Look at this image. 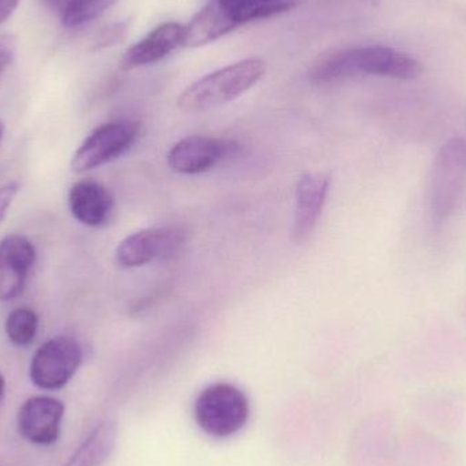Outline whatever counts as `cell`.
Here are the masks:
<instances>
[{
  "instance_id": "ba28073f",
  "label": "cell",
  "mask_w": 466,
  "mask_h": 466,
  "mask_svg": "<svg viewBox=\"0 0 466 466\" xmlns=\"http://www.w3.org/2000/svg\"><path fill=\"white\" fill-rule=\"evenodd\" d=\"M65 404L54 397L35 396L19 408L18 431L33 445L51 446L59 440Z\"/></svg>"
},
{
  "instance_id": "e0dca14e",
  "label": "cell",
  "mask_w": 466,
  "mask_h": 466,
  "mask_svg": "<svg viewBox=\"0 0 466 466\" xmlns=\"http://www.w3.org/2000/svg\"><path fill=\"white\" fill-rule=\"evenodd\" d=\"M38 330V317L33 309H16L5 320V334L14 345L26 347Z\"/></svg>"
},
{
  "instance_id": "52a82bcc",
  "label": "cell",
  "mask_w": 466,
  "mask_h": 466,
  "mask_svg": "<svg viewBox=\"0 0 466 466\" xmlns=\"http://www.w3.org/2000/svg\"><path fill=\"white\" fill-rule=\"evenodd\" d=\"M186 232L175 227L142 229L117 246L116 262L122 268H138L169 257L185 244Z\"/></svg>"
},
{
  "instance_id": "44dd1931",
  "label": "cell",
  "mask_w": 466,
  "mask_h": 466,
  "mask_svg": "<svg viewBox=\"0 0 466 466\" xmlns=\"http://www.w3.org/2000/svg\"><path fill=\"white\" fill-rule=\"evenodd\" d=\"M51 10L59 14L60 21L70 15L84 0H43Z\"/></svg>"
},
{
  "instance_id": "ffe728a7",
  "label": "cell",
  "mask_w": 466,
  "mask_h": 466,
  "mask_svg": "<svg viewBox=\"0 0 466 466\" xmlns=\"http://www.w3.org/2000/svg\"><path fill=\"white\" fill-rule=\"evenodd\" d=\"M16 193H18V185L16 183H8V185L0 187V223L5 220L8 208L13 204Z\"/></svg>"
},
{
  "instance_id": "7c38bea8",
  "label": "cell",
  "mask_w": 466,
  "mask_h": 466,
  "mask_svg": "<svg viewBox=\"0 0 466 466\" xmlns=\"http://www.w3.org/2000/svg\"><path fill=\"white\" fill-rule=\"evenodd\" d=\"M68 207L76 221L92 228H100L111 220L115 199L100 183L81 180L70 188Z\"/></svg>"
},
{
  "instance_id": "5b68a950",
  "label": "cell",
  "mask_w": 466,
  "mask_h": 466,
  "mask_svg": "<svg viewBox=\"0 0 466 466\" xmlns=\"http://www.w3.org/2000/svg\"><path fill=\"white\" fill-rule=\"evenodd\" d=\"M139 136V125L133 120H115L96 128L79 147L71 160L74 172L92 171L125 155Z\"/></svg>"
},
{
  "instance_id": "cb8c5ba5",
  "label": "cell",
  "mask_w": 466,
  "mask_h": 466,
  "mask_svg": "<svg viewBox=\"0 0 466 466\" xmlns=\"http://www.w3.org/2000/svg\"><path fill=\"white\" fill-rule=\"evenodd\" d=\"M5 378H3V375L0 374V407H2L3 400H5Z\"/></svg>"
},
{
  "instance_id": "9c48e42d",
  "label": "cell",
  "mask_w": 466,
  "mask_h": 466,
  "mask_svg": "<svg viewBox=\"0 0 466 466\" xmlns=\"http://www.w3.org/2000/svg\"><path fill=\"white\" fill-rule=\"evenodd\" d=\"M35 260V246L25 236L8 235L0 240V301L14 300L24 292Z\"/></svg>"
},
{
  "instance_id": "603a6c76",
  "label": "cell",
  "mask_w": 466,
  "mask_h": 466,
  "mask_svg": "<svg viewBox=\"0 0 466 466\" xmlns=\"http://www.w3.org/2000/svg\"><path fill=\"white\" fill-rule=\"evenodd\" d=\"M18 5L19 0H0V25L13 15Z\"/></svg>"
},
{
  "instance_id": "277c9868",
  "label": "cell",
  "mask_w": 466,
  "mask_h": 466,
  "mask_svg": "<svg viewBox=\"0 0 466 466\" xmlns=\"http://www.w3.org/2000/svg\"><path fill=\"white\" fill-rule=\"evenodd\" d=\"M194 416L205 434L213 438L232 437L248 421V399L238 386L215 383L199 394Z\"/></svg>"
},
{
  "instance_id": "9a60e30c",
  "label": "cell",
  "mask_w": 466,
  "mask_h": 466,
  "mask_svg": "<svg viewBox=\"0 0 466 466\" xmlns=\"http://www.w3.org/2000/svg\"><path fill=\"white\" fill-rule=\"evenodd\" d=\"M116 441L117 424L114 420L101 421L63 466H103L115 451Z\"/></svg>"
},
{
  "instance_id": "4fadbf2b",
  "label": "cell",
  "mask_w": 466,
  "mask_h": 466,
  "mask_svg": "<svg viewBox=\"0 0 466 466\" xmlns=\"http://www.w3.org/2000/svg\"><path fill=\"white\" fill-rule=\"evenodd\" d=\"M240 26L227 5L221 0H210L202 10L183 26V46L199 48Z\"/></svg>"
},
{
  "instance_id": "3957f363",
  "label": "cell",
  "mask_w": 466,
  "mask_h": 466,
  "mask_svg": "<svg viewBox=\"0 0 466 466\" xmlns=\"http://www.w3.org/2000/svg\"><path fill=\"white\" fill-rule=\"evenodd\" d=\"M466 193V139L453 137L438 150L430 177L429 207L432 223L453 218Z\"/></svg>"
},
{
  "instance_id": "30bf717a",
  "label": "cell",
  "mask_w": 466,
  "mask_h": 466,
  "mask_svg": "<svg viewBox=\"0 0 466 466\" xmlns=\"http://www.w3.org/2000/svg\"><path fill=\"white\" fill-rule=\"evenodd\" d=\"M232 145L212 137L193 136L182 139L168 153V166L182 175H199L215 168L228 153Z\"/></svg>"
},
{
  "instance_id": "5bb4252c",
  "label": "cell",
  "mask_w": 466,
  "mask_h": 466,
  "mask_svg": "<svg viewBox=\"0 0 466 466\" xmlns=\"http://www.w3.org/2000/svg\"><path fill=\"white\" fill-rule=\"evenodd\" d=\"M182 43V25L167 22L130 46L120 60V67L122 70H133L141 66L152 65L171 54Z\"/></svg>"
},
{
  "instance_id": "7402d4cb",
  "label": "cell",
  "mask_w": 466,
  "mask_h": 466,
  "mask_svg": "<svg viewBox=\"0 0 466 466\" xmlns=\"http://www.w3.org/2000/svg\"><path fill=\"white\" fill-rule=\"evenodd\" d=\"M14 46L8 38H0V74L13 59Z\"/></svg>"
},
{
  "instance_id": "6da1fadb",
  "label": "cell",
  "mask_w": 466,
  "mask_h": 466,
  "mask_svg": "<svg viewBox=\"0 0 466 466\" xmlns=\"http://www.w3.org/2000/svg\"><path fill=\"white\" fill-rule=\"evenodd\" d=\"M420 60L399 49L383 46L331 49L319 55L309 70L318 84L339 81L356 76H377L412 81L423 74Z\"/></svg>"
},
{
  "instance_id": "d4e9b609",
  "label": "cell",
  "mask_w": 466,
  "mask_h": 466,
  "mask_svg": "<svg viewBox=\"0 0 466 466\" xmlns=\"http://www.w3.org/2000/svg\"><path fill=\"white\" fill-rule=\"evenodd\" d=\"M3 134H5V126H3L2 120H0V142H2Z\"/></svg>"
},
{
  "instance_id": "ac0fdd59",
  "label": "cell",
  "mask_w": 466,
  "mask_h": 466,
  "mask_svg": "<svg viewBox=\"0 0 466 466\" xmlns=\"http://www.w3.org/2000/svg\"><path fill=\"white\" fill-rule=\"evenodd\" d=\"M119 0H84L70 15L62 19L66 27H78L89 24L93 19L103 15L108 8L116 5Z\"/></svg>"
},
{
  "instance_id": "2e32d148",
  "label": "cell",
  "mask_w": 466,
  "mask_h": 466,
  "mask_svg": "<svg viewBox=\"0 0 466 466\" xmlns=\"http://www.w3.org/2000/svg\"><path fill=\"white\" fill-rule=\"evenodd\" d=\"M231 10L238 25L268 18L295 7L296 0H221Z\"/></svg>"
},
{
  "instance_id": "8992f818",
  "label": "cell",
  "mask_w": 466,
  "mask_h": 466,
  "mask_svg": "<svg viewBox=\"0 0 466 466\" xmlns=\"http://www.w3.org/2000/svg\"><path fill=\"white\" fill-rule=\"evenodd\" d=\"M84 353L76 339L57 336L38 348L30 363V380L43 390L65 388L78 371Z\"/></svg>"
},
{
  "instance_id": "d6986e66",
  "label": "cell",
  "mask_w": 466,
  "mask_h": 466,
  "mask_svg": "<svg viewBox=\"0 0 466 466\" xmlns=\"http://www.w3.org/2000/svg\"><path fill=\"white\" fill-rule=\"evenodd\" d=\"M126 32H127V22H117V24L109 25L96 35L95 43H93L95 44V49L115 46L125 37Z\"/></svg>"
},
{
  "instance_id": "7a4b0ae2",
  "label": "cell",
  "mask_w": 466,
  "mask_h": 466,
  "mask_svg": "<svg viewBox=\"0 0 466 466\" xmlns=\"http://www.w3.org/2000/svg\"><path fill=\"white\" fill-rule=\"evenodd\" d=\"M265 73V62L257 57L233 63L191 84L180 95L177 106L180 111L197 114L229 103L254 87Z\"/></svg>"
},
{
  "instance_id": "8fae6325",
  "label": "cell",
  "mask_w": 466,
  "mask_h": 466,
  "mask_svg": "<svg viewBox=\"0 0 466 466\" xmlns=\"http://www.w3.org/2000/svg\"><path fill=\"white\" fill-rule=\"evenodd\" d=\"M330 177L323 174H306L299 180L295 197L293 236L303 243L314 232L328 198Z\"/></svg>"
}]
</instances>
